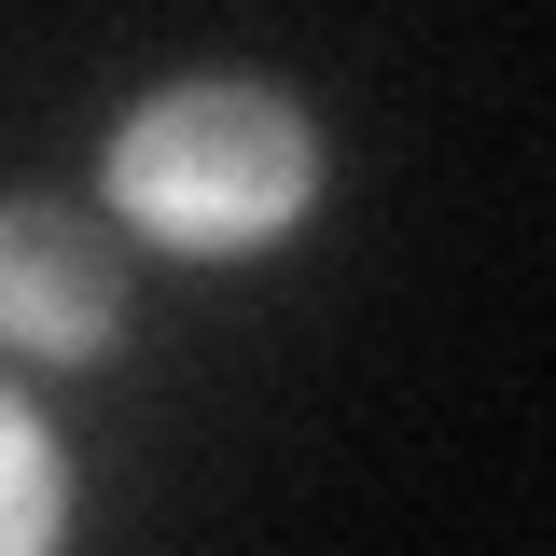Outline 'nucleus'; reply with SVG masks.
I'll return each instance as SVG.
<instances>
[{
	"label": "nucleus",
	"mask_w": 556,
	"mask_h": 556,
	"mask_svg": "<svg viewBox=\"0 0 556 556\" xmlns=\"http://www.w3.org/2000/svg\"><path fill=\"white\" fill-rule=\"evenodd\" d=\"M0 556H56V445L0 404Z\"/></svg>",
	"instance_id": "7ed1b4c3"
},
{
	"label": "nucleus",
	"mask_w": 556,
	"mask_h": 556,
	"mask_svg": "<svg viewBox=\"0 0 556 556\" xmlns=\"http://www.w3.org/2000/svg\"><path fill=\"white\" fill-rule=\"evenodd\" d=\"M112 195L167 237V251H251L306 208V126L251 98V84H195V98H153L112 153Z\"/></svg>",
	"instance_id": "f257e3e1"
},
{
	"label": "nucleus",
	"mask_w": 556,
	"mask_h": 556,
	"mask_svg": "<svg viewBox=\"0 0 556 556\" xmlns=\"http://www.w3.org/2000/svg\"><path fill=\"white\" fill-rule=\"evenodd\" d=\"M0 334H28V348L112 334V251L70 208H0Z\"/></svg>",
	"instance_id": "f03ea898"
}]
</instances>
